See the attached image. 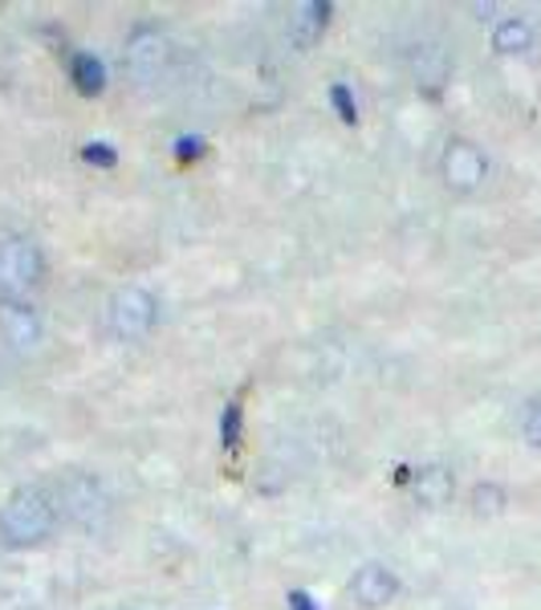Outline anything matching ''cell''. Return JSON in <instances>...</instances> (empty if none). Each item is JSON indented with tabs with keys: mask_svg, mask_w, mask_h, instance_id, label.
I'll return each mask as SVG.
<instances>
[{
	"mask_svg": "<svg viewBox=\"0 0 541 610\" xmlns=\"http://www.w3.org/2000/svg\"><path fill=\"white\" fill-rule=\"evenodd\" d=\"M57 525V501L45 489H17L0 505V537L9 546H38Z\"/></svg>",
	"mask_w": 541,
	"mask_h": 610,
	"instance_id": "1",
	"label": "cell"
},
{
	"mask_svg": "<svg viewBox=\"0 0 541 610\" xmlns=\"http://www.w3.org/2000/svg\"><path fill=\"white\" fill-rule=\"evenodd\" d=\"M45 274V257L29 236L0 240V298H21Z\"/></svg>",
	"mask_w": 541,
	"mask_h": 610,
	"instance_id": "2",
	"label": "cell"
},
{
	"mask_svg": "<svg viewBox=\"0 0 541 610\" xmlns=\"http://www.w3.org/2000/svg\"><path fill=\"white\" fill-rule=\"evenodd\" d=\"M155 318H159V301L139 286H127L118 289L110 298V330L118 338H142L151 334Z\"/></svg>",
	"mask_w": 541,
	"mask_h": 610,
	"instance_id": "3",
	"label": "cell"
},
{
	"mask_svg": "<svg viewBox=\"0 0 541 610\" xmlns=\"http://www.w3.org/2000/svg\"><path fill=\"white\" fill-rule=\"evenodd\" d=\"M439 171H444V183H448L452 192L468 195L485 183V175H489V159L480 156L477 143H464V139H456V143H448L444 159H439Z\"/></svg>",
	"mask_w": 541,
	"mask_h": 610,
	"instance_id": "4",
	"label": "cell"
},
{
	"mask_svg": "<svg viewBox=\"0 0 541 610\" xmlns=\"http://www.w3.org/2000/svg\"><path fill=\"white\" fill-rule=\"evenodd\" d=\"M41 334H45L41 313L25 298H0V338L13 351H33L41 342Z\"/></svg>",
	"mask_w": 541,
	"mask_h": 610,
	"instance_id": "5",
	"label": "cell"
},
{
	"mask_svg": "<svg viewBox=\"0 0 541 610\" xmlns=\"http://www.w3.org/2000/svg\"><path fill=\"white\" fill-rule=\"evenodd\" d=\"M123 62H127L130 78L151 82L155 74L163 69V62H168V41H163V33H159L155 25H139L127 38V53H123Z\"/></svg>",
	"mask_w": 541,
	"mask_h": 610,
	"instance_id": "6",
	"label": "cell"
},
{
	"mask_svg": "<svg viewBox=\"0 0 541 610\" xmlns=\"http://www.w3.org/2000/svg\"><path fill=\"white\" fill-rule=\"evenodd\" d=\"M350 595L359 598L367 610H379L400 595V578L386 570V566H374L371 561V566H362V570L350 578Z\"/></svg>",
	"mask_w": 541,
	"mask_h": 610,
	"instance_id": "7",
	"label": "cell"
},
{
	"mask_svg": "<svg viewBox=\"0 0 541 610\" xmlns=\"http://www.w3.org/2000/svg\"><path fill=\"white\" fill-rule=\"evenodd\" d=\"M326 17H330L326 0H301V4L289 9V41H294L297 50L318 45V38L326 33Z\"/></svg>",
	"mask_w": 541,
	"mask_h": 610,
	"instance_id": "8",
	"label": "cell"
},
{
	"mask_svg": "<svg viewBox=\"0 0 541 610\" xmlns=\"http://www.w3.org/2000/svg\"><path fill=\"white\" fill-rule=\"evenodd\" d=\"M62 509L77 521H94L106 509V496L94 477H70L62 484Z\"/></svg>",
	"mask_w": 541,
	"mask_h": 610,
	"instance_id": "9",
	"label": "cell"
},
{
	"mask_svg": "<svg viewBox=\"0 0 541 610\" xmlns=\"http://www.w3.org/2000/svg\"><path fill=\"white\" fill-rule=\"evenodd\" d=\"M415 496H420V505L427 509H439L452 501V472L448 468H424L420 477H415Z\"/></svg>",
	"mask_w": 541,
	"mask_h": 610,
	"instance_id": "10",
	"label": "cell"
},
{
	"mask_svg": "<svg viewBox=\"0 0 541 610\" xmlns=\"http://www.w3.org/2000/svg\"><path fill=\"white\" fill-rule=\"evenodd\" d=\"M529 45H533V29H529V21H521V17H505V21H497V29H492V50L497 53H526Z\"/></svg>",
	"mask_w": 541,
	"mask_h": 610,
	"instance_id": "11",
	"label": "cell"
},
{
	"mask_svg": "<svg viewBox=\"0 0 541 610\" xmlns=\"http://www.w3.org/2000/svg\"><path fill=\"white\" fill-rule=\"evenodd\" d=\"M70 78L82 94H103L106 90V65L94 57V53H74V62H70Z\"/></svg>",
	"mask_w": 541,
	"mask_h": 610,
	"instance_id": "12",
	"label": "cell"
},
{
	"mask_svg": "<svg viewBox=\"0 0 541 610\" xmlns=\"http://www.w3.org/2000/svg\"><path fill=\"white\" fill-rule=\"evenodd\" d=\"M468 501H473V513H477V517H497V513L505 509V489H501V484L485 481V484H477V489H473V496H468Z\"/></svg>",
	"mask_w": 541,
	"mask_h": 610,
	"instance_id": "13",
	"label": "cell"
},
{
	"mask_svg": "<svg viewBox=\"0 0 541 610\" xmlns=\"http://www.w3.org/2000/svg\"><path fill=\"white\" fill-rule=\"evenodd\" d=\"M521 431L533 448H541V395L526 403V416H521Z\"/></svg>",
	"mask_w": 541,
	"mask_h": 610,
	"instance_id": "14",
	"label": "cell"
},
{
	"mask_svg": "<svg viewBox=\"0 0 541 610\" xmlns=\"http://www.w3.org/2000/svg\"><path fill=\"white\" fill-rule=\"evenodd\" d=\"M220 436H224V443H229V448H236V443H241V403H229V407H224Z\"/></svg>",
	"mask_w": 541,
	"mask_h": 610,
	"instance_id": "15",
	"label": "cell"
},
{
	"mask_svg": "<svg viewBox=\"0 0 541 610\" xmlns=\"http://www.w3.org/2000/svg\"><path fill=\"white\" fill-rule=\"evenodd\" d=\"M330 103H335V110H338V118H342V122H354V118H359V110H354V98H350L347 86H335V90H330Z\"/></svg>",
	"mask_w": 541,
	"mask_h": 610,
	"instance_id": "16",
	"label": "cell"
},
{
	"mask_svg": "<svg viewBox=\"0 0 541 610\" xmlns=\"http://www.w3.org/2000/svg\"><path fill=\"white\" fill-rule=\"evenodd\" d=\"M82 156H86V163H94V168H115V151H110V143H91Z\"/></svg>",
	"mask_w": 541,
	"mask_h": 610,
	"instance_id": "17",
	"label": "cell"
},
{
	"mask_svg": "<svg viewBox=\"0 0 541 610\" xmlns=\"http://www.w3.org/2000/svg\"><path fill=\"white\" fill-rule=\"evenodd\" d=\"M289 610H318V607H314V598H309L306 590H294V595H289Z\"/></svg>",
	"mask_w": 541,
	"mask_h": 610,
	"instance_id": "18",
	"label": "cell"
},
{
	"mask_svg": "<svg viewBox=\"0 0 541 610\" xmlns=\"http://www.w3.org/2000/svg\"><path fill=\"white\" fill-rule=\"evenodd\" d=\"M200 147H204V143H200V139H180V156L183 159H188V156H200Z\"/></svg>",
	"mask_w": 541,
	"mask_h": 610,
	"instance_id": "19",
	"label": "cell"
}]
</instances>
